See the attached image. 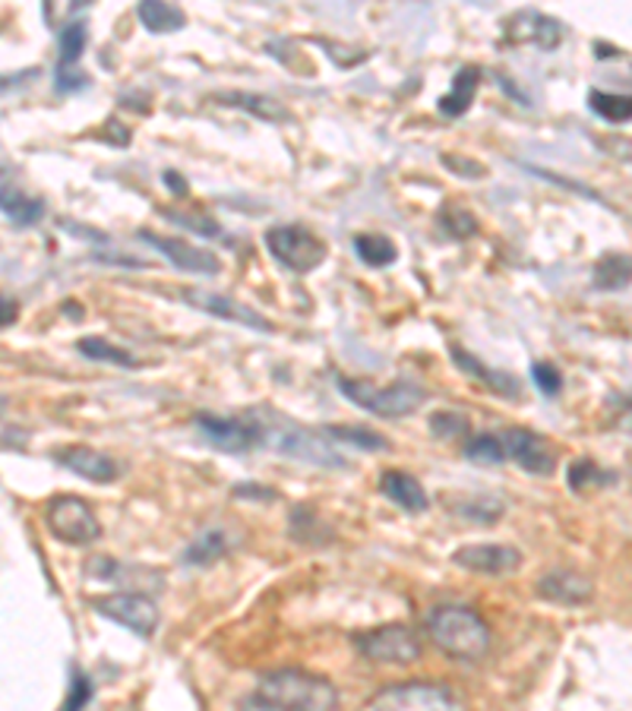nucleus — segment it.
<instances>
[{
    "label": "nucleus",
    "instance_id": "obj_47",
    "mask_svg": "<svg viewBox=\"0 0 632 711\" xmlns=\"http://www.w3.org/2000/svg\"><path fill=\"white\" fill-rule=\"evenodd\" d=\"M235 497H259V499H276V494H272V491H259V487H254V484H240V487H235Z\"/></svg>",
    "mask_w": 632,
    "mask_h": 711
},
{
    "label": "nucleus",
    "instance_id": "obj_43",
    "mask_svg": "<svg viewBox=\"0 0 632 711\" xmlns=\"http://www.w3.org/2000/svg\"><path fill=\"white\" fill-rule=\"evenodd\" d=\"M32 76H39V71H35V67H29V71H23V73H13V76H0V95L10 93V89H20V86H25Z\"/></svg>",
    "mask_w": 632,
    "mask_h": 711
},
{
    "label": "nucleus",
    "instance_id": "obj_9",
    "mask_svg": "<svg viewBox=\"0 0 632 711\" xmlns=\"http://www.w3.org/2000/svg\"><path fill=\"white\" fill-rule=\"evenodd\" d=\"M93 611L105 620H115L120 626H127L140 639H152V633L159 629V607L152 604V597L140 592H115L93 597Z\"/></svg>",
    "mask_w": 632,
    "mask_h": 711
},
{
    "label": "nucleus",
    "instance_id": "obj_17",
    "mask_svg": "<svg viewBox=\"0 0 632 711\" xmlns=\"http://www.w3.org/2000/svg\"><path fill=\"white\" fill-rule=\"evenodd\" d=\"M57 462L64 468H71L73 474L95 481V484H111L120 474L118 462L111 455H105V452L93 450V446H64L57 452Z\"/></svg>",
    "mask_w": 632,
    "mask_h": 711
},
{
    "label": "nucleus",
    "instance_id": "obj_6",
    "mask_svg": "<svg viewBox=\"0 0 632 711\" xmlns=\"http://www.w3.org/2000/svg\"><path fill=\"white\" fill-rule=\"evenodd\" d=\"M263 240H266V250L272 254V260L298 276L320 269L329 257L326 240L313 235L304 225H276L266 231Z\"/></svg>",
    "mask_w": 632,
    "mask_h": 711
},
{
    "label": "nucleus",
    "instance_id": "obj_31",
    "mask_svg": "<svg viewBox=\"0 0 632 711\" xmlns=\"http://www.w3.org/2000/svg\"><path fill=\"white\" fill-rule=\"evenodd\" d=\"M437 218H440V228H443L446 235L456 237V240L478 235V218L465 206H459V203H446Z\"/></svg>",
    "mask_w": 632,
    "mask_h": 711
},
{
    "label": "nucleus",
    "instance_id": "obj_19",
    "mask_svg": "<svg viewBox=\"0 0 632 711\" xmlns=\"http://www.w3.org/2000/svg\"><path fill=\"white\" fill-rule=\"evenodd\" d=\"M449 355H452V364H456L462 374H469V377L488 383L496 396H506V399H518V396H522L518 379H515L513 374H503V370H491V367H484V364L471 355V352H465L462 345H449Z\"/></svg>",
    "mask_w": 632,
    "mask_h": 711
},
{
    "label": "nucleus",
    "instance_id": "obj_26",
    "mask_svg": "<svg viewBox=\"0 0 632 711\" xmlns=\"http://www.w3.org/2000/svg\"><path fill=\"white\" fill-rule=\"evenodd\" d=\"M76 352L83 357H89V360H101V364H115V367H124V370H133L140 360L130 355V352H124L118 345H111L108 338H101V335H83L79 342H76Z\"/></svg>",
    "mask_w": 632,
    "mask_h": 711
},
{
    "label": "nucleus",
    "instance_id": "obj_16",
    "mask_svg": "<svg viewBox=\"0 0 632 711\" xmlns=\"http://www.w3.org/2000/svg\"><path fill=\"white\" fill-rule=\"evenodd\" d=\"M591 594H594V582L576 569H554L538 582V597L550 604H563V607L586 604L591 601Z\"/></svg>",
    "mask_w": 632,
    "mask_h": 711
},
{
    "label": "nucleus",
    "instance_id": "obj_40",
    "mask_svg": "<svg viewBox=\"0 0 632 711\" xmlns=\"http://www.w3.org/2000/svg\"><path fill=\"white\" fill-rule=\"evenodd\" d=\"M532 174H538V177H544V181H554V184H560V187L572 190V193H579V196H586V200H598V203H604L601 200V193H594L591 187H586V184H579V181H572V177H563V174H554V171H547V168H535V165H525Z\"/></svg>",
    "mask_w": 632,
    "mask_h": 711
},
{
    "label": "nucleus",
    "instance_id": "obj_4",
    "mask_svg": "<svg viewBox=\"0 0 632 711\" xmlns=\"http://www.w3.org/2000/svg\"><path fill=\"white\" fill-rule=\"evenodd\" d=\"M335 386L349 402L371 411L376 418H386V421L408 418L427 402V389L421 383H411V379H398L393 386H376V383H367V379L339 377Z\"/></svg>",
    "mask_w": 632,
    "mask_h": 711
},
{
    "label": "nucleus",
    "instance_id": "obj_15",
    "mask_svg": "<svg viewBox=\"0 0 632 711\" xmlns=\"http://www.w3.org/2000/svg\"><path fill=\"white\" fill-rule=\"evenodd\" d=\"M452 563L481 575H510L522 567V553L510 545H465L452 553Z\"/></svg>",
    "mask_w": 632,
    "mask_h": 711
},
{
    "label": "nucleus",
    "instance_id": "obj_20",
    "mask_svg": "<svg viewBox=\"0 0 632 711\" xmlns=\"http://www.w3.org/2000/svg\"><path fill=\"white\" fill-rule=\"evenodd\" d=\"M0 213L7 215L13 225L29 228V225H39L45 218V200L29 196L17 184H0Z\"/></svg>",
    "mask_w": 632,
    "mask_h": 711
},
{
    "label": "nucleus",
    "instance_id": "obj_7",
    "mask_svg": "<svg viewBox=\"0 0 632 711\" xmlns=\"http://www.w3.org/2000/svg\"><path fill=\"white\" fill-rule=\"evenodd\" d=\"M45 521L51 535L64 545L86 547L101 538V521L95 516V509L83 497L73 494H61L45 503Z\"/></svg>",
    "mask_w": 632,
    "mask_h": 711
},
{
    "label": "nucleus",
    "instance_id": "obj_3",
    "mask_svg": "<svg viewBox=\"0 0 632 711\" xmlns=\"http://www.w3.org/2000/svg\"><path fill=\"white\" fill-rule=\"evenodd\" d=\"M259 699L276 702L291 711H335L339 709V689L326 677L310 674V670H276L259 680Z\"/></svg>",
    "mask_w": 632,
    "mask_h": 711
},
{
    "label": "nucleus",
    "instance_id": "obj_36",
    "mask_svg": "<svg viewBox=\"0 0 632 711\" xmlns=\"http://www.w3.org/2000/svg\"><path fill=\"white\" fill-rule=\"evenodd\" d=\"M320 516L310 509V506H298L294 509V516H291V535L298 538V541H304V545H320V538H317V531H320Z\"/></svg>",
    "mask_w": 632,
    "mask_h": 711
},
{
    "label": "nucleus",
    "instance_id": "obj_8",
    "mask_svg": "<svg viewBox=\"0 0 632 711\" xmlns=\"http://www.w3.org/2000/svg\"><path fill=\"white\" fill-rule=\"evenodd\" d=\"M354 648L371 661L398 664V667L415 664L421 658V639L405 623H386V626H376L371 633H361V636H354Z\"/></svg>",
    "mask_w": 632,
    "mask_h": 711
},
{
    "label": "nucleus",
    "instance_id": "obj_11",
    "mask_svg": "<svg viewBox=\"0 0 632 711\" xmlns=\"http://www.w3.org/2000/svg\"><path fill=\"white\" fill-rule=\"evenodd\" d=\"M503 39L513 45H535L540 51H557L566 39L560 20L540 13V10H518L503 23Z\"/></svg>",
    "mask_w": 632,
    "mask_h": 711
},
{
    "label": "nucleus",
    "instance_id": "obj_12",
    "mask_svg": "<svg viewBox=\"0 0 632 711\" xmlns=\"http://www.w3.org/2000/svg\"><path fill=\"white\" fill-rule=\"evenodd\" d=\"M137 237L142 244L156 247L164 260L171 262L174 269H181V272H190V276H218L222 272V262H218L215 254L203 250V247H193L184 237H162L152 235V231H140Z\"/></svg>",
    "mask_w": 632,
    "mask_h": 711
},
{
    "label": "nucleus",
    "instance_id": "obj_46",
    "mask_svg": "<svg viewBox=\"0 0 632 711\" xmlns=\"http://www.w3.org/2000/svg\"><path fill=\"white\" fill-rule=\"evenodd\" d=\"M162 181L171 187V193H178V196H184V193H188V184H184V177H181L178 171H164Z\"/></svg>",
    "mask_w": 632,
    "mask_h": 711
},
{
    "label": "nucleus",
    "instance_id": "obj_30",
    "mask_svg": "<svg viewBox=\"0 0 632 711\" xmlns=\"http://www.w3.org/2000/svg\"><path fill=\"white\" fill-rule=\"evenodd\" d=\"M588 108L608 123H626L632 118V101L630 95L617 93H601V89H591L588 93Z\"/></svg>",
    "mask_w": 632,
    "mask_h": 711
},
{
    "label": "nucleus",
    "instance_id": "obj_45",
    "mask_svg": "<svg viewBox=\"0 0 632 711\" xmlns=\"http://www.w3.org/2000/svg\"><path fill=\"white\" fill-rule=\"evenodd\" d=\"M240 711H291V709H281L276 702H266V699H259L257 692L254 696H247L244 702H240Z\"/></svg>",
    "mask_w": 632,
    "mask_h": 711
},
{
    "label": "nucleus",
    "instance_id": "obj_10",
    "mask_svg": "<svg viewBox=\"0 0 632 711\" xmlns=\"http://www.w3.org/2000/svg\"><path fill=\"white\" fill-rule=\"evenodd\" d=\"M193 424L200 430V437L218 452L247 455L250 450H257V430H254L247 414H240V418H215V414H203L200 411L193 418Z\"/></svg>",
    "mask_w": 632,
    "mask_h": 711
},
{
    "label": "nucleus",
    "instance_id": "obj_48",
    "mask_svg": "<svg viewBox=\"0 0 632 711\" xmlns=\"http://www.w3.org/2000/svg\"><path fill=\"white\" fill-rule=\"evenodd\" d=\"M594 51H598V57H601V61H608V57H617V54H623L620 47H610V45H604V42H598V45H594Z\"/></svg>",
    "mask_w": 632,
    "mask_h": 711
},
{
    "label": "nucleus",
    "instance_id": "obj_23",
    "mask_svg": "<svg viewBox=\"0 0 632 711\" xmlns=\"http://www.w3.org/2000/svg\"><path fill=\"white\" fill-rule=\"evenodd\" d=\"M222 105L228 108H240L254 118L266 120V123H281V120H291V115L285 111V105L269 98V95H257V93H222L218 95Z\"/></svg>",
    "mask_w": 632,
    "mask_h": 711
},
{
    "label": "nucleus",
    "instance_id": "obj_27",
    "mask_svg": "<svg viewBox=\"0 0 632 711\" xmlns=\"http://www.w3.org/2000/svg\"><path fill=\"white\" fill-rule=\"evenodd\" d=\"M591 284L598 291H620V288H626L630 284V257L626 254H604L601 260L594 262Z\"/></svg>",
    "mask_w": 632,
    "mask_h": 711
},
{
    "label": "nucleus",
    "instance_id": "obj_39",
    "mask_svg": "<svg viewBox=\"0 0 632 711\" xmlns=\"http://www.w3.org/2000/svg\"><path fill=\"white\" fill-rule=\"evenodd\" d=\"M469 414H462V411H437L433 418H430V430H433V437H459V433H469Z\"/></svg>",
    "mask_w": 632,
    "mask_h": 711
},
{
    "label": "nucleus",
    "instance_id": "obj_38",
    "mask_svg": "<svg viewBox=\"0 0 632 711\" xmlns=\"http://www.w3.org/2000/svg\"><path fill=\"white\" fill-rule=\"evenodd\" d=\"M159 213L168 218V222H174V225H184V228H193L196 235L203 237H225L222 231V225L218 222H212L206 215H190V213H171V209H159Z\"/></svg>",
    "mask_w": 632,
    "mask_h": 711
},
{
    "label": "nucleus",
    "instance_id": "obj_41",
    "mask_svg": "<svg viewBox=\"0 0 632 711\" xmlns=\"http://www.w3.org/2000/svg\"><path fill=\"white\" fill-rule=\"evenodd\" d=\"M440 162H443L449 171H456V174H465V177H484L488 174V168L481 165V162H471V159H459V155H452V152H446L440 155Z\"/></svg>",
    "mask_w": 632,
    "mask_h": 711
},
{
    "label": "nucleus",
    "instance_id": "obj_29",
    "mask_svg": "<svg viewBox=\"0 0 632 711\" xmlns=\"http://www.w3.org/2000/svg\"><path fill=\"white\" fill-rule=\"evenodd\" d=\"M323 437L326 440H335V443H352L354 450L364 452H383L389 450V440L379 437L376 430H367V427H323Z\"/></svg>",
    "mask_w": 632,
    "mask_h": 711
},
{
    "label": "nucleus",
    "instance_id": "obj_24",
    "mask_svg": "<svg viewBox=\"0 0 632 711\" xmlns=\"http://www.w3.org/2000/svg\"><path fill=\"white\" fill-rule=\"evenodd\" d=\"M228 553V538H225V531H218V528H206V531H200L193 541L184 550V567H212L215 560H222Z\"/></svg>",
    "mask_w": 632,
    "mask_h": 711
},
{
    "label": "nucleus",
    "instance_id": "obj_25",
    "mask_svg": "<svg viewBox=\"0 0 632 711\" xmlns=\"http://www.w3.org/2000/svg\"><path fill=\"white\" fill-rule=\"evenodd\" d=\"M354 254L357 260L371 269H386L398 260V247L393 244V237L379 235V231H367V235L354 237Z\"/></svg>",
    "mask_w": 632,
    "mask_h": 711
},
{
    "label": "nucleus",
    "instance_id": "obj_35",
    "mask_svg": "<svg viewBox=\"0 0 632 711\" xmlns=\"http://www.w3.org/2000/svg\"><path fill=\"white\" fill-rule=\"evenodd\" d=\"M532 379H535V386H538V392H544L547 399H557L563 392V374L557 364H550V360H538V364H532Z\"/></svg>",
    "mask_w": 632,
    "mask_h": 711
},
{
    "label": "nucleus",
    "instance_id": "obj_28",
    "mask_svg": "<svg viewBox=\"0 0 632 711\" xmlns=\"http://www.w3.org/2000/svg\"><path fill=\"white\" fill-rule=\"evenodd\" d=\"M89 45V25L83 23V20H73L61 29V61H57V73H71L76 64H79V57H83V51Z\"/></svg>",
    "mask_w": 632,
    "mask_h": 711
},
{
    "label": "nucleus",
    "instance_id": "obj_14",
    "mask_svg": "<svg viewBox=\"0 0 632 711\" xmlns=\"http://www.w3.org/2000/svg\"><path fill=\"white\" fill-rule=\"evenodd\" d=\"M500 443H503L506 459H513L515 465L525 468L528 474L547 477V474H554V468H557L550 446L540 440L538 433H532V430H525V427H510V430L503 433Z\"/></svg>",
    "mask_w": 632,
    "mask_h": 711
},
{
    "label": "nucleus",
    "instance_id": "obj_42",
    "mask_svg": "<svg viewBox=\"0 0 632 711\" xmlns=\"http://www.w3.org/2000/svg\"><path fill=\"white\" fill-rule=\"evenodd\" d=\"M89 86V76L79 71H71V73H57V83H54V89L57 93H79V89H86Z\"/></svg>",
    "mask_w": 632,
    "mask_h": 711
},
{
    "label": "nucleus",
    "instance_id": "obj_49",
    "mask_svg": "<svg viewBox=\"0 0 632 711\" xmlns=\"http://www.w3.org/2000/svg\"><path fill=\"white\" fill-rule=\"evenodd\" d=\"M0 405H3V399H0Z\"/></svg>",
    "mask_w": 632,
    "mask_h": 711
},
{
    "label": "nucleus",
    "instance_id": "obj_21",
    "mask_svg": "<svg viewBox=\"0 0 632 711\" xmlns=\"http://www.w3.org/2000/svg\"><path fill=\"white\" fill-rule=\"evenodd\" d=\"M478 86H481V71L478 67H462V71L452 76L449 93L440 95V101H437L440 115L443 118H462L471 105H474Z\"/></svg>",
    "mask_w": 632,
    "mask_h": 711
},
{
    "label": "nucleus",
    "instance_id": "obj_18",
    "mask_svg": "<svg viewBox=\"0 0 632 711\" xmlns=\"http://www.w3.org/2000/svg\"><path fill=\"white\" fill-rule=\"evenodd\" d=\"M379 494L389 503H396L398 509H405V513H427L430 509V497H427L421 481L415 474L398 472V468L396 472H383Z\"/></svg>",
    "mask_w": 632,
    "mask_h": 711
},
{
    "label": "nucleus",
    "instance_id": "obj_37",
    "mask_svg": "<svg viewBox=\"0 0 632 711\" xmlns=\"http://www.w3.org/2000/svg\"><path fill=\"white\" fill-rule=\"evenodd\" d=\"M459 516H465V519L471 521H481V525H491V521H496L500 516H503V503L500 499H469V503H462L459 509H456Z\"/></svg>",
    "mask_w": 632,
    "mask_h": 711
},
{
    "label": "nucleus",
    "instance_id": "obj_1",
    "mask_svg": "<svg viewBox=\"0 0 632 711\" xmlns=\"http://www.w3.org/2000/svg\"><path fill=\"white\" fill-rule=\"evenodd\" d=\"M250 424L257 430V446L279 452L285 459H301L310 465H323V468H349L345 455L329 443L323 433L307 430L298 421H288L269 405H259L247 411Z\"/></svg>",
    "mask_w": 632,
    "mask_h": 711
},
{
    "label": "nucleus",
    "instance_id": "obj_2",
    "mask_svg": "<svg viewBox=\"0 0 632 711\" xmlns=\"http://www.w3.org/2000/svg\"><path fill=\"white\" fill-rule=\"evenodd\" d=\"M427 633L437 648L456 661H481L491 651V626L488 620L465 604H443L427 616Z\"/></svg>",
    "mask_w": 632,
    "mask_h": 711
},
{
    "label": "nucleus",
    "instance_id": "obj_5",
    "mask_svg": "<svg viewBox=\"0 0 632 711\" xmlns=\"http://www.w3.org/2000/svg\"><path fill=\"white\" fill-rule=\"evenodd\" d=\"M367 711H465L456 689L433 680L389 683L367 702Z\"/></svg>",
    "mask_w": 632,
    "mask_h": 711
},
{
    "label": "nucleus",
    "instance_id": "obj_13",
    "mask_svg": "<svg viewBox=\"0 0 632 711\" xmlns=\"http://www.w3.org/2000/svg\"><path fill=\"white\" fill-rule=\"evenodd\" d=\"M181 298L188 301L190 308L203 310V313H212V316H218V320H228V323H237V326H247V330H257V332H276V326H272L266 316H259L257 310L247 308V304H240V301L228 298V294H212V291L188 288Z\"/></svg>",
    "mask_w": 632,
    "mask_h": 711
},
{
    "label": "nucleus",
    "instance_id": "obj_34",
    "mask_svg": "<svg viewBox=\"0 0 632 711\" xmlns=\"http://www.w3.org/2000/svg\"><path fill=\"white\" fill-rule=\"evenodd\" d=\"M613 474H601V468L591 462V459H576L572 465H569V472H566V484L572 487V491H586L591 484H601V481H610Z\"/></svg>",
    "mask_w": 632,
    "mask_h": 711
},
{
    "label": "nucleus",
    "instance_id": "obj_33",
    "mask_svg": "<svg viewBox=\"0 0 632 711\" xmlns=\"http://www.w3.org/2000/svg\"><path fill=\"white\" fill-rule=\"evenodd\" d=\"M95 696V683L89 674H83L79 667L71 670V692H67V702L61 711H86Z\"/></svg>",
    "mask_w": 632,
    "mask_h": 711
},
{
    "label": "nucleus",
    "instance_id": "obj_44",
    "mask_svg": "<svg viewBox=\"0 0 632 711\" xmlns=\"http://www.w3.org/2000/svg\"><path fill=\"white\" fill-rule=\"evenodd\" d=\"M17 320H20V304L0 294V330H7V326H13Z\"/></svg>",
    "mask_w": 632,
    "mask_h": 711
},
{
    "label": "nucleus",
    "instance_id": "obj_22",
    "mask_svg": "<svg viewBox=\"0 0 632 711\" xmlns=\"http://www.w3.org/2000/svg\"><path fill=\"white\" fill-rule=\"evenodd\" d=\"M137 20H140L152 35L164 32H181L188 25V13L178 3H162V0H142L137 3Z\"/></svg>",
    "mask_w": 632,
    "mask_h": 711
},
{
    "label": "nucleus",
    "instance_id": "obj_32",
    "mask_svg": "<svg viewBox=\"0 0 632 711\" xmlns=\"http://www.w3.org/2000/svg\"><path fill=\"white\" fill-rule=\"evenodd\" d=\"M465 459L478 462V465H500V462H506V452L493 433H478L465 443Z\"/></svg>",
    "mask_w": 632,
    "mask_h": 711
}]
</instances>
